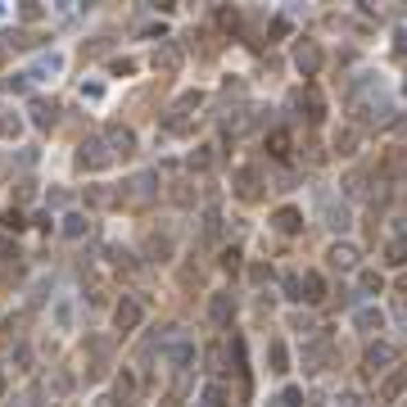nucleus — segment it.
Returning <instances> with one entry per match:
<instances>
[{
  "mask_svg": "<svg viewBox=\"0 0 407 407\" xmlns=\"http://www.w3.org/2000/svg\"><path fill=\"white\" fill-rule=\"evenodd\" d=\"M394 131H398V136L407 140V118H398V122H394Z\"/></svg>",
  "mask_w": 407,
  "mask_h": 407,
  "instance_id": "c9c22d12",
  "label": "nucleus"
},
{
  "mask_svg": "<svg viewBox=\"0 0 407 407\" xmlns=\"http://www.w3.org/2000/svg\"><path fill=\"white\" fill-rule=\"evenodd\" d=\"M104 145L113 159H127V154H136V136H131L127 127H104Z\"/></svg>",
  "mask_w": 407,
  "mask_h": 407,
  "instance_id": "20e7f679",
  "label": "nucleus"
},
{
  "mask_svg": "<svg viewBox=\"0 0 407 407\" xmlns=\"http://www.w3.org/2000/svg\"><path fill=\"white\" fill-rule=\"evenodd\" d=\"M182 64V50H177V45H159V50H154V68H163V73H172V68Z\"/></svg>",
  "mask_w": 407,
  "mask_h": 407,
  "instance_id": "dca6fc26",
  "label": "nucleus"
},
{
  "mask_svg": "<svg viewBox=\"0 0 407 407\" xmlns=\"http://www.w3.org/2000/svg\"><path fill=\"white\" fill-rule=\"evenodd\" d=\"M154 182H159V172H140L136 182H131V190L122 195V199H131V204H145L154 195Z\"/></svg>",
  "mask_w": 407,
  "mask_h": 407,
  "instance_id": "1a4fd4ad",
  "label": "nucleus"
},
{
  "mask_svg": "<svg viewBox=\"0 0 407 407\" xmlns=\"http://www.w3.org/2000/svg\"><path fill=\"white\" fill-rule=\"evenodd\" d=\"M308 109H312V113H308L312 122H322V118H326V104H322V96H317L312 86H308Z\"/></svg>",
  "mask_w": 407,
  "mask_h": 407,
  "instance_id": "c756f323",
  "label": "nucleus"
},
{
  "mask_svg": "<svg viewBox=\"0 0 407 407\" xmlns=\"http://www.w3.org/2000/svg\"><path fill=\"white\" fill-rule=\"evenodd\" d=\"M204 362H208V371H213V375H222L226 366H231V344H226V340L208 344V353H204Z\"/></svg>",
  "mask_w": 407,
  "mask_h": 407,
  "instance_id": "6e6552de",
  "label": "nucleus"
},
{
  "mask_svg": "<svg viewBox=\"0 0 407 407\" xmlns=\"http://www.w3.org/2000/svg\"><path fill=\"white\" fill-rule=\"evenodd\" d=\"M109 163H113V154L104 150V140H100V136H91V140L77 145V168H82V172H100V168H109Z\"/></svg>",
  "mask_w": 407,
  "mask_h": 407,
  "instance_id": "f03ea898",
  "label": "nucleus"
},
{
  "mask_svg": "<svg viewBox=\"0 0 407 407\" xmlns=\"http://www.w3.org/2000/svg\"><path fill=\"white\" fill-rule=\"evenodd\" d=\"M294 68H299L303 77H317V68H322V45L317 41H299L294 45Z\"/></svg>",
  "mask_w": 407,
  "mask_h": 407,
  "instance_id": "7ed1b4c3",
  "label": "nucleus"
},
{
  "mask_svg": "<svg viewBox=\"0 0 407 407\" xmlns=\"http://www.w3.org/2000/svg\"><path fill=\"white\" fill-rule=\"evenodd\" d=\"M208 317H213L217 326H226L236 317V299H231V294H213V299H208Z\"/></svg>",
  "mask_w": 407,
  "mask_h": 407,
  "instance_id": "9d476101",
  "label": "nucleus"
},
{
  "mask_svg": "<svg viewBox=\"0 0 407 407\" xmlns=\"http://www.w3.org/2000/svg\"><path fill=\"white\" fill-rule=\"evenodd\" d=\"M353 326H358V331H380V326H385V312H380V308H358L353 312Z\"/></svg>",
  "mask_w": 407,
  "mask_h": 407,
  "instance_id": "4468645a",
  "label": "nucleus"
},
{
  "mask_svg": "<svg viewBox=\"0 0 407 407\" xmlns=\"http://www.w3.org/2000/svg\"><path fill=\"white\" fill-rule=\"evenodd\" d=\"M394 344H380V340H375L371 344V349H366V375H375V371H385V366L389 362H394Z\"/></svg>",
  "mask_w": 407,
  "mask_h": 407,
  "instance_id": "423d86ee",
  "label": "nucleus"
},
{
  "mask_svg": "<svg viewBox=\"0 0 407 407\" xmlns=\"http://www.w3.org/2000/svg\"><path fill=\"white\" fill-rule=\"evenodd\" d=\"M385 263H394V267H403V263H407V240H403V236H394V240H389Z\"/></svg>",
  "mask_w": 407,
  "mask_h": 407,
  "instance_id": "5701e85b",
  "label": "nucleus"
},
{
  "mask_svg": "<svg viewBox=\"0 0 407 407\" xmlns=\"http://www.w3.org/2000/svg\"><path fill=\"white\" fill-rule=\"evenodd\" d=\"M0 64H5V54H0Z\"/></svg>",
  "mask_w": 407,
  "mask_h": 407,
  "instance_id": "58836bf2",
  "label": "nucleus"
},
{
  "mask_svg": "<svg viewBox=\"0 0 407 407\" xmlns=\"http://www.w3.org/2000/svg\"><path fill=\"white\" fill-rule=\"evenodd\" d=\"M335 150H340V154H353V150H358V131H353V127H344L340 136H335Z\"/></svg>",
  "mask_w": 407,
  "mask_h": 407,
  "instance_id": "bb28decb",
  "label": "nucleus"
},
{
  "mask_svg": "<svg viewBox=\"0 0 407 407\" xmlns=\"http://www.w3.org/2000/svg\"><path fill=\"white\" fill-rule=\"evenodd\" d=\"M54 113H59V109H54L50 100H32V122L36 127H54Z\"/></svg>",
  "mask_w": 407,
  "mask_h": 407,
  "instance_id": "a211bd4d",
  "label": "nucleus"
},
{
  "mask_svg": "<svg viewBox=\"0 0 407 407\" xmlns=\"http://www.w3.org/2000/svg\"><path fill=\"white\" fill-rule=\"evenodd\" d=\"M199 104H204V91H186V96L177 100L168 113H163V131H177V136H182V131H190V122H195V113H199Z\"/></svg>",
  "mask_w": 407,
  "mask_h": 407,
  "instance_id": "f257e3e1",
  "label": "nucleus"
},
{
  "mask_svg": "<svg viewBox=\"0 0 407 407\" xmlns=\"http://www.w3.org/2000/svg\"><path fill=\"white\" fill-rule=\"evenodd\" d=\"M190 168L204 172V168H213V145H199V150L190 154Z\"/></svg>",
  "mask_w": 407,
  "mask_h": 407,
  "instance_id": "cd10ccee",
  "label": "nucleus"
},
{
  "mask_svg": "<svg viewBox=\"0 0 407 407\" xmlns=\"http://www.w3.org/2000/svg\"><path fill=\"white\" fill-rule=\"evenodd\" d=\"M204 236H208V240L222 236V213H217V208H208V213H204Z\"/></svg>",
  "mask_w": 407,
  "mask_h": 407,
  "instance_id": "a878e982",
  "label": "nucleus"
},
{
  "mask_svg": "<svg viewBox=\"0 0 407 407\" xmlns=\"http://www.w3.org/2000/svg\"><path fill=\"white\" fill-rule=\"evenodd\" d=\"M236 190H240V199H258V172L254 168L236 172Z\"/></svg>",
  "mask_w": 407,
  "mask_h": 407,
  "instance_id": "2eb2a0df",
  "label": "nucleus"
},
{
  "mask_svg": "<svg viewBox=\"0 0 407 407\" xmlns=\"http://www.w3.org/2000/svg\"><path fill=\"white\" fill-rule=\"evenodd\" d=\"M0 258H10V240H5V231H0Z\"/></svg>",
  "mask_w": 407,
  "mask_h": 407,
  "instance_id": "f704fd0d",
  "label": "nucleus"
},
{
  "mask_svg": "<svg viewBox=\"0 0 407 407\" xmlns=\"http://www.w3.org/2000/svg\"><path fill=\"white\" fill-rule=\"evenodd\" d=\"M331 267H340V272L358 267V249H353V245H335V249H331Z\"/></svg>",
  "mask_w": 407,
  "mask_h": 407,
  "instance_id": "f3484780",
  "label": "nucleus"
},
{
  "mask_svg": "<svg viewBox=\"0 0 407 407\" xmlns=\"http://www.w3.org/2000/svg\"><path fill=\"white\" fill-rule=\"evenodd\" d=\"M267 154H272V159H285V154H289V131H272V136H267Z\"/></svg>",
  "mask_w": 407,
  "mask_h": 407,
  "instance_id": "4be33fe9",
  "label": "nucleus"
},
{
  "mask_svg": "<svg viewBox=\"0 0 407 407\" xmlns=\"http://www.w3.org/2000/svg\"><path fill=\"white\" fill-rule=\"evenodd\" d=\"M398 289H403V294H407V276H403V280H398Z\"/></svg>",
  "mask_w": 407,
  "mask_h": 407,
  "instance_id": "e433bc0d",
  "label": "nucleus"
},
{
  "mask_svg": "<svg viewBox=\"0 0 407 407\" xmlns=\"http://www.w3.org/2000/svg\"><path fill=\"white\" fill-rule=\"evenodd\" d=\"M118 199H122V195L109 190V186H86V204H91V208H113Z\"/></svg>",
  "mask_w": 407,
  "mask_h": 407,
  "instance_id": "9b49d317",
  "label": "nucleus"
},
{
  "mask_svg": "<svg viewBox=\"0 0 407 407\" xmlns=\"http://www.w3.org/2000/svg\"><path fill=\"white\" fill-rule=\"evenodd\" d=\"M54 322L68 331V322H73V308H68V303H54Z\"/></svg>",
  "mask_w": 407,
  "mask_h": 407,
  "instance_id": "473e14b6",
  "label": "nucleus"
},
{
  "mask_svg": "<svg viewBox=\"0 0 407 407\" xmlns=\"http://www.w3.org/2000/svg\"><path fill=\"white\" fill-rule=\"evenodd\" d=\"M326 358H331V340H317V344H308V349H303V366H308V371H317Z\"/></svg>",
  "mask_w": 407,
  "mask_h": 407,
  "instance_id": "ddd939ff",
  "label": "nucleus"
},
{
  "mask_svg": "<svg viewBox=\"0 0 407 407\" xmlns=\"http://www.w3.org/2000/svg\"><path fill=\"white\" fill-rule=\"evenodd\" d=\"M86 231H91V222H86L82 213H68V217H64V236H68V240H82Z\"/></svg>",
  "mask_w": 407,
  "mask_h": 407,
  "instance_id": "412c9836",
  "label": "nucleus"
},
{
  "mask_svg": "<svg viewBox=\"0 0 407 407\" xmlns=\"http://www.w3.org/2000/svg\"><path fill=\"white\" fill-rule=\"evenodd\" d=\"M267 353H272V371H276V375H285V371H289V349H285L280 340H272V349H267Z\"/></svg>",
  "mask_w": 407,
  "mask_h": 407,
  "instance_id": "aec40b11",
  "label": "nucleus"
},
{
  "mask_svg": "<svg viewBox=\"0 0 407 407\" xmlns=\"http://www.w3.org/2000/svg\"><path fill=\"white\" fill-rule=\"evenodd\" d=\"M299 299H308V303H322V299H326L322 272H303V276H299Z\"/></svg>",
  "mask_w": 407,
  "mask_h": 407,
  "instance_id": "0eeeda50",
  "label": "nucleus"
},
{
  "mask_svg": "<svg viewBox=\"0 0 407 407\" xmlns=\"http://www.w3.org/2000/svg\"><path fill=\"white\" fill-rule=\"evenodd\" d=\"M272 222H276V231H285V236H289V231H299V226H303V217H299V208H280Z\"/></svg>",
  "mask_w": 407,
  "mask_h": 407,
  "instance_id": "6ab92c4d",
  "label": "nucleus"
},
{
  "mask_svg": "<svg viewBox=\"0 0 407 407\" xmlns=\"http://www.w3.org/2000/svg\"><path fill=\"white\" fill-rule=\"evenodd\" d=\"M23 131V118L19 113H0V140H14Z\"/></svg>",
  "mask_w": 407,
  "mask_h": 407,
  "instance_id": "393cba45",
  "label": "nucleus"
},
{
  "mask_svg": "<svg viewBox=\"0 0 407 407\" xmlns=\"http://www.w3.org/2000/svg\"><path fill=\"white\" fill-rule=\"evenodd\" d=\"M380 285H385L380 272H362V289H366V294H380Z\"/></svg>",
  "mask_w": 407,
  "mask_h": 407,
  "instance_id": "2f4dec72",
  "label": "nucleus"
},
{
  "mask_svg": "<svg viewBox=\"0 0 407 407\" xmlns=\"http://www.w3.org/2000/svg\"><path fill=\"white\" fill-rule=\"evenodd\" d=\"M222 267L236 276V272H240V249H222Z\"/></svg>",
  "mask_w": 407,
  "mask_h": 407,
  "instance_id": "7c9ffc66",
  "label": "nucleus"
},
{
  "mask_svg": "<svg viewBox=\"0 0 407 407\" xmlns=\"http://www.w3.org/2000/svg\"><path fill=\"white\" fill-rule=\"evenodd\" d=\"M23 226H28V222H23V213H19V208H14V213H5V217H0V231H14V236H19Z\"/></svg>",
  "mask_w": 407,
  "mask_h": 407,
  "instance_id": "c85d7f7f",
  "label": "nucleus"
},
{
  "mask_svg": "<svg viewBox=\"0 0 407 407\" xmlns=\"http://www.w3.org/2000/svg\"><path fill=\"white\" fill-rule=\"evenodd\" d=\"M0 394H5V371H0Z\"/></svg>",
  "mask_w": 407,
  "mask_h": 407,
  "instance_id": "4c0bfd02",
  "label": "nucleus"
},
{
  "mask_svg": "<svg viewBox=\"0 0 407 407\" xmlns=\"http://www.w3.org/2000/svg\"><path fill=\"white\" fill-rule=\"evenodd\" d=\"M118 398H122V403H127V398H131V375H127V371L118 375Z\"/></svg>",
  "mask_w": 407,
  "mask_h": 407,
  "instance_id": "72a5a7b5",
  "label": "nucleus"
},
{
  "mask_svg": "<svg viewBox=\"0 0 407 407\" xmlns=\"http://www.w3.org/2000/svg\"><path fill=\"white\" fill-rule=\"evenodd\" d=\"M226 398H231V394H226V385H217V380H213V385H204V407H226Z\"/></svg>",
  "mask_w": 407,
  "mask_h": 407,
  "instance_id": "b1692460",
  "label": "nucleus"
},
{
  "mask_svg": "<svg viewBox=\"0 0 407 407\" xmlns=\"http://www.w3.org/2000/svg\"><path fill=\"white\" fill-rule=\"evenodd\" d=\"M403 385H407V371H403V366H398V371H389L385 385H380V403H394V398L403 394Z\"/></svg>",
  "mask_w": 407,
  "mask_h": 407,
  "instance_id": "f8f14e48",
  "label": "nucleus"
},
{
  "mask_svg": "<svg viewBox=\"0 0 407 407\" xmlns=\"http://www.w3.org/2000/svg\"><path fill=\"white\" fill-rule=\"evenodd\" d=\"M140 317H145L140 299H122L118 308H113V326H118L122 335H127V331H136V326H140Z\"/></svg>",
  "mask_w": 407,
  "mask_h": 407,
  "instance_id": "39448f33",
  "label": "nucleus"
}]
</instances>
